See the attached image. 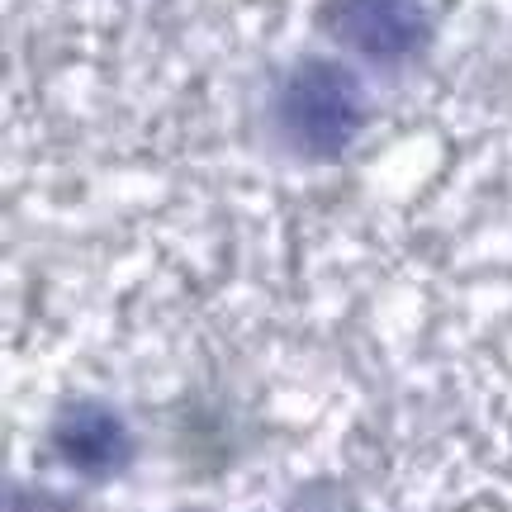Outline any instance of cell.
<instances>
[{"label": "cell", "mask_w": 512, "mask_h": 512, "mask_svg": "<svg viewBox=\"0 0 512 512\" xmlns=\"http://www.w3.org/2000/svg\"><path fill=\"white\" fill-rule=\"evenodd\" d=\"M271 119H275V133L299 157L328 162L337 152H347L351 138L361 133V124H366V95H361V81L342 62L304 57L275 86Z\"/></svg>", "instance_id": "cell-1"}, {"label": "cell", "mask_w": 512, "mask_h": 512, "mask_svg": "<svg viewBox=\"0 0 512 512\" xmlns=\"http://www.w3.org/2000/svg\"><path fill=\"white\" fill-rule=\"evenodd\" d=\"M62 451H67V460H76L81 470H114L119 460H124V432H119V422L110 418V413H95V408H86V413H72L67 418V427H62Z\"/></svg>", "instance_id": "cell-3"}, {"label": "cell", "mask_w": 512, "mask_h": 512, "mask_svg": "<svg viewBox=\"0 0 512 512\" xmlns=\"http://www.w3.org/2000/svg\"><path fill=\"white\" fill-rule=\"evenodd\" d=\"M328 29L356 57L394 67L422 53L427 43V5L422 0H328Z\"/></svg>", "instance_id": "cell-2"}]
</instances>
